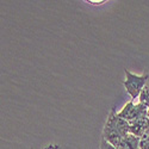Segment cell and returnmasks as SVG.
Here are the masks:
<instances>
[{
    "mask_svg": "<svg viewBox=\"0 0 149 149\" xmlns=\"http://www.w3.org/2000/svg\"><path fill=\"white\" fill-rule=\"evenodd\" d=\"M116 110L115 107L111 109V111L107 115V119H106V123L104 125V129H103V137L110 142L112 146H115L116 148L119 146V143L123 141L124 136L122 135V132L119 131L118 127H117V123H116Z\"/></svg>",
    "mask_w": 149,
    "mask_h": 149,
    "instance_id": "cell-1",
    "label": "cell"
},
{
    "mask_svg": "<svg viewBox=\"0 0 149 149\" xmlns=\"http://www.w3.org/2000/svg\"><path fill=\"white\" fill-rule=\"evenodd\" d=\"M146 84H147V75L144 73L141 74V75H137V74H132L131 72L125 69V80H124L123 85L127 93L131 97L132 100L140 97L142 90L146 87Z\"/></svg>",
    "mask_w": 149,
    "mask_h": 149,
    "instance_id": "cell-2",
    "label": "cell"
},
{
    "mask_svg": "<svg viewBox=\"0 0 149 149\" xmlns=\"http://www.w3.org/2000/svg\"><path fill=\"white\" fill-rule=\"evenodd\" d=\"M147 111H148V107H146L144 105H142L140 103L135 104L134 100L131 99L129 103H127L123 106V109L119 111V112H117V116L130 123L132 120L147 117Z\"/></svg>",
    "mask_w": 149,
    "mask_h": 149,
    "instance_id": "cell-3",
    "label": "cell"
},
{
    "mask_svg": "<svg viewBox=\"0 0 149 149\" xmlns=\"http://www.w3.org/2000/svg\"><path fill=\"white\" fill-rule=\"evenodd\" d=\"M140 142H141L140 137L132 134H128L119 143L117 149H140Z\"/></svg>",
    "mask_w": 149,
    "mask_h": 149,
    "instance_id": "cell-4",
    "label": "cell"
},
{
    "mask_svg": "<svg viewBox=\"0 0 149 149\" xmlns=\"http://www.w3.org/2000/svg\"><path fill=\"white\" fill-rule=\"evenodd\" d=\"M139 103L144 105L146 107H149V88L144 87L139 97Z\"/></svg>",
    "mask_w": 149,
    "mask_h": 149,
    "instance_id": "cell-5",
    "label": "cell"
},
{
    "mask_svg": "<svg viewBox=\"0 0 149 149\" xmlns=\"http://www.w3.org/2000/svg\"><path fill=\"white\" fill-rule=\"evenodd\" d=\"M99 149H117L115 146H112L110 142H107L103 136L100 137V142H99Z\"/></svg>",
    "mask_w": 149,
    "mask_h": 149,
    "instance_id": "cell-6",
    "label": "cell"
},
{
    "mask_svg": "<svg viewBox=\"0 0 149 149\" xmlns=\"http://www.w3.org/2000/svg\"><path fill=\"white\" fill-rule=\"evenodd\" d=\"M140 149H149V135H146L141 139Z\"/></svg>",
    "mask_w": 149,
    "mask_h": 149,
    "instance_id": "cell-7",
    "label": "cell"
},
{
    "mask_svg": "<svg viewBox=\"0 0 149 149\" xmlns=\"http://www.w3.org/2000/svg\"><path fill=\"white\" fill-rule=\"evenodd\" d=\"M43 149H61V147L58 144H49V146L44 147Z\"/></svg>",
    "mask_w": 149,
    "mask_h": 149,
    "instance_id": "cell-8",
    "label": "cell"
},
{
    "mask_svg": "<svg viewBox=\"0 0 149 149\" xmlns=\"http://www.w3.org/2000/svg\"><path fill=\"white\" fill-rule=\"evenodd\" d=\"M146 75H147V84H146V87H148L149 88V67L147 68V69H144V72H143Z\"/></svg>",
    "mask_w": 149,
    "mask_h": 149,
    "instance_id": "cell-9",
    "label": "cell"
},
{
    "mask_svg": "<svg viewBox=\"0 0 149 149\" xmlns=\"http://www.w3.org/2000/svg\"><path fill=\"white\" fill-rule=\"evenodd\" d=\"M147 117L149 118V107H148V111H147Z\"/></svg>",
    "mask_w": 149,
    "mask_h": 149,
    "instance_id": "cell-10",
    "label": "cell"
}]
</instances>
